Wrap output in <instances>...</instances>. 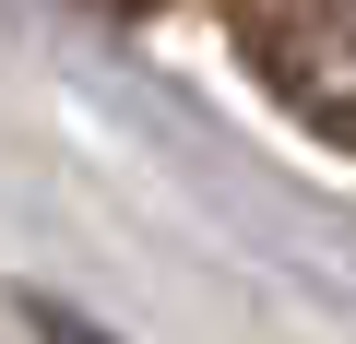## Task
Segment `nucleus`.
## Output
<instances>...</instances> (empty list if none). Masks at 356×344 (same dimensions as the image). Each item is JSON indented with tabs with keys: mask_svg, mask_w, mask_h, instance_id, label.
<instances>
[{
	"mask_svg": "<svg viewBox=\"0 0 356 344\" xmlns=\"http://www.w3.org/2000/svg\"><path fill=\"white\" fill-rule=\"evenodd\" d=\"M107 13H154V0H107Z\"/></svg>",
	"mask_w": 356,
	"mask_h": 344,
	"instance_id": "2",
	"label": "nucleus"
},
{
	"mask_svg": "<svg viewBox=\"0 0 356 344\" xmlns=\"http://www.w3.org/2000/svg\"><path fill=\"white\" fill-rule=\"evenodd\" d=\"M238 60L332 142H356V0H238Z\"/></svg>",
	"mask_w": 356,
	"mask_h": 344,
	"instance_id": "1",
	"label": "nucleus"
}]
</instances>
